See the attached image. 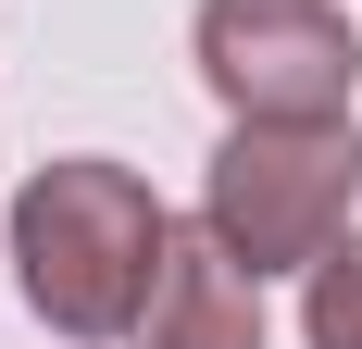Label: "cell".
Here are the masks:
<instances>
[{"label": "cell", "mask_w": 362, "mask_h": 349, "mask_svg": "<svg viewBox=\"0 0 362 349\" xmlns=\"http://www.w3.org/2000/svg\"><path fill=\"white\" fill-rule=\"evenodd\" d=\"M163 249H175V212L125 162H37L13 187V275H25L37 324H63L75 349L138 337Z\"/></svg>", "instance_id": "6da1fadb"}, {"label": "cell", "mask_w": 362, "mask_h": 349, "mask_svg": "<svg viewBox=\"0 0 362 349\" xmlns=\"http://www.w3.org/2000/svg\"><path fill=\"white\" fill-rule=\"evenodd\" d=\"M362 200V138L350 112H238L200 174V225H213L250 275H313L350 237Z\"/></svg>", "instance_id": "7a4b0ae2"}, {"label": "cell", "mask_w": 362, "mask_h": 349, "mask_svg": "<svg viewBox=\"0 0 362 349\" xmlns=\"http://www.w3.org/2000/svg\"><path fill=\"white\" fill-rule=\"evenodd\" d=\"M200 75L225 112H350L362 37L337 0H200Z\"/></svg>", "instance_id": "3957f363"}, {"label": "cell", "mask_w": 362, "mask_h": 349, "mask_svg": "<svg viewBox=\"0 0 362 349\" xmlns=\"http://www.w3.org/2000/svg\"><path fill=\"white\" fill-rule=\"evenodd\" d=\"M138 349H262V275L213 225H175L163 275H150V312H138Z\"/></svg>", "instance_id": "277c9868"}, {"label": "cell", "mask_w": 362, "mask_h": 349, "mask_svg": "<svg viewBox=\"0 0 362 349\" xmlns=\"http://www.w3.org/2000/svg\"><path fill=\"white\" fill-rule=\"evenodd\" d=\"M300 337L313 349H362V237H337L313 262V300H300Z\"/></svg>", "instance_id": "5b68a950"}]
</instances>
